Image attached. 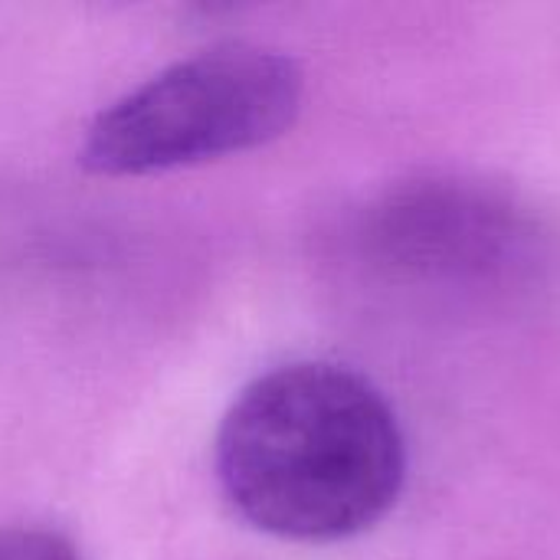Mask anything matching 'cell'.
I'll return each instance as SVG.
<instances>
[{
	"instance_id": "cell-3",
	"label": "cell",
	"mask_w": 560,
	"mask_h": 560,
	"mask_svg": "<svg viewBox=\"0 0 560 560\" xmlns=\"http://www.w3.org/2000/svg\"><path fill=\"white\" fill-rule=\"evenodd\" d=\"M374 262L440 292H512L548 269V236L515 200L466 180H417L387 194L364 226Z\"/></svg>"
},
{
	"instance_id": "cell-4",
	"label": "cell",
	"mask_w": 560,
	"mask_h": 560,
	"mask_svg": "<svg viewBox=\"0 0 560 560\" xmlns=\"http://www.w3.org/2000/svg\"><path fill=\"white\" fill-rule=\"evenodd\" d=\"M0 560H82V555L59 532L10 525L0 528Z\"/></svg>"
},
{
	"instance_id": "cell-2",
	"label": "cell",
	"mask_w": 560,
	"mask_h": 560,
	"mask_svg": "<svg viewBox=\"0 0 560 560\" xmlns=\"http://www.w3.org/2000/svg\"><path fill=\"white\" fill-rule=\"evenodd\" d=\"M302 102L299 66L266 46L194 52L108 105L82 141L95 174H154L279 138Z\"/></svg>"
},
{
	"instance_id": "cell-1",
	"label": "cell",
	"mask_w": 560,
	"mask_h": 560,
	"mask_svg": "<svg viewBox=\"0 0 560 560\" xmlns=\"http://www.w3.org/2000/svg\"><path fill=\"white\" fill-rule=\"evenodd\" d=\"M407 472L387 400L335 364H285L223 417L217 476L233 509L289 541L351 538L387 515Z\"/></svg>"
}]
</instances>
